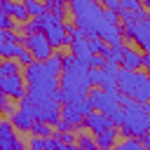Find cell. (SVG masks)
<instances>
[{"instance_id":"obj_36","label":"cell","mask_w":150,"mask_h":150,"mask_svg":"<svg viewBox=\"0 0 150 150\" xmlns=\"http://www.w3.org/2000/svg\"><path fill=\"white\" fill-rule=\"evenodd\" d=\"M105 9H110V12H117L120 14V9H122V5H120V0H98Z\"/></svg>"},{"instance_id":"obj_28","label":"cell","mask_w":150,"mask_h":150,"mask_svg":"<svg viewBox=\"0 0 150 150\" xmlns=\"http://www.w3.org/2000/svg\"><path fill=\"white\" fill-rule=\"evenodd\" d=\"M89 47H91V52H94V54H101V52H103V47H105V42H103V38L91 35V38H89Z\"/></svg>"},{"instance_id":"obj_18","label":"cell","mask_w":150,"mask_h":150,"mask_svg":"<svg viewBox=\"0 0 150 150\" xmlns=\"http://www.w3.org/2000/svg\"><path fill=\"white\" fill-rule=\"evenodd\" d=\"M0 9L5 12V14H9L12 19H16L19 23H26L28 19H30V14H28V9L23 7V2L19 0H0Z\"/></svg>"},{"instance_id":"obj_16","label":"cell","mask_w":150,"mask_h":150,"mask_svg":"<svg viewBox=\"0 0 150 150\" xmlns=\"http://www.w3.org/2000/svg\"><path fill=\"white\" fill-rule=\"evenodd\" d=\"M82 127H84L87 131H91V134H98V131H103V129H108V127H112V124H110V115L98 112V110H91V112L84 117Z\"/></svg>"},{"instance_id":"obj_5","label":"cell","mask_w":150,"mask_h":150,"mask_svg":"<svg viewBox=\"0 0 150 150\" xmlns=\"http://www.w3.org/2000/svg\"><path fill=\"white\" fill-rule=\"evenodd\" d=\"M117 91L141 103H150V75L143 70H117Z\"/></svg>"},{"instance_id":"obj_13","label":"cell","mask_w":150,"mask_h":150,"mask_svg":"<svg viewBox=\"0 0 150 150\" xmlns=\"http://www.w3.org/2000/svg\"><path fill=\"white\" fill-rule=\"evenodd\" d=\"M0 150H28V145L16 136L9 120H0Z\"/></svg>"},{"instance_id":"obj_30","label":"cell","mask_w":150,"mask_h":150,"mask_svg":"<svg viewBox=\"0 0 150 150\" xmlns=\"http://www.w3.org/2000/svg\"><path fill=\"white\" fill-rule=\"evenodd\" d=\"M0 30H14V19L0 9Z\"/></svg>"},{"instance_id":"obj_34","label":"cell","mask_w":150,"mask_h":150,"mask_svg":"<svg viewBox=\"0 0 150 150\" xmlns=\"http://www.w3.org/2000/svg\"><path fill=\"white\" fill-rule=\"evenodd\" d=\"M0 110H5V112H14V108H12L9 98H7V94L2 91V87H0Z\"/></svg>"},{"instance_id":"obj_47","label":"cell","mask_w":150,"mask_h":150,"mask_svg":"<svg viewBox=\"0 0 150 150\" xmlns=\"http://www.w3.org/2000/svg\"><path fill=\"white\" fill-rule=\"evenodd\" d=\"M5 42V30H0V45Z\"/></svg>"},{"instance_id":"obj_21","label":"cell","mask_w":150,"mask_h":150,"mask_svg":"<svg viewBox=\"0 0 150 150\" xmlns=\"http://www.w3.org/2000/svg\"><path fill=\"white\" fill-rule=\"evenodd\" d=\"M9 75H21V63L12 59H0V77H9Z\"/></svg>"},{"instance_id":"obj_24","label":"cell","mask_w":150,"mask_h":150,"mask_svg":"<svg viewBox=\"0 0 150 150\" xmlns=\"http://www.w3.org/2000/svg\"><path fill=\"white\" fill-rule=\"evenodd\" d=\"M21 47L23 45H19V42H2L0 45V59H14V56H19Z\"/></svg>"},{"instance_id":"obj_6","label":"cell","mask_w":150,"mask_h":150,"mask_svg":"<svg viewBox=\"0 0 150 150\" xmlns=\"http://www.w3.org/2000/svg\"><path fill=\"white\" fill-rule=\"evenodd\" d=\"M38 23H40V30L49 38V42H52L54 49L70 45V35L66 33V26H63V19L61 16H56L52 12H45L42 16H38Z\"/></svg>"},{"instance_id":"obj_1","label":"cell","mask_w":150,"mask_h":150,"mask_svg":"<svg viewBox=\"0 0 150 150\" xmlns=\"http://www.w3.org/2000/svg\"><path fill=\"white\" fill-rule=\"evenodd\" d=\"M68 5H70V14L75 19V26L80 30H84L87 38H91V35L103 38V33L108 28L117 26V21H120L117 12L105 9L98 0H68Z\"/></svg>"},{"instance_id":"obj_8","label":"cell","mask_w":150,"mask_h":150,"mask_svg":"<svg viewBox=\"0 0 150 150\" xmlns=\"http://www.w3.org/2000/svg\"><path fill=\"white\" fill-rule=\"evenodd\" d=\"M35 110H38V103L30 96H23L19 108H14V112H9L12 127L19 131H30V127L35 124Z\"/></svg>"},{"instance_id":"obj_3","label":"cell","mask_w":150,"mask_h":150,"mask_svg":"<svg viewBox=\"0 0 150 150\" xmlns=\"http://www.w3.org/2000/svg\"><path fill=\"white\" fill-rule=\"evenodd\" d=\"M26 96H30L33 101H42V98H56L59 91V75H54L45 61H33L30 66H26Z\"/></svg>"},{"instance_id":"obj_19","label":"cell","mask_w":150,"mask_h":150,"mask_svg":"<svg viewBox=\"0 0 150 150\" xmlns=\"http://www.w3.org/2000/svg\"><path fill=\"white\" fill-rule=\"evenodd\" d=\"M70 54L89 66V59H91V54H94L91 47H89V38H87V35H84V38H73V40H70Z\"/></svg>"},{"instance_id":"obj_42","label":"cell","mask_w":150,"mask_h":150,"mask_svg":"<svg viewBox=\"0 0 150 150\" xmlns=\"http://www.w3.org/2000/svg\"><path fill=\"white\" fill-rule=\"evenodd\" d=\"M143 68L148 70V75H150V52H145L143 54Z\"/></svg>"},{"instance_id":"obj_4","label":"cell","mask_w":150,"mask_h":150,"mask_svg":"<svg viewBox=\"0 0 150 150\" xmlns=\"http://www.w3.org/2000/svg\"><path fill=\"white\" fill-rule=\"evenodd\" d=\"M122 110H124V122H122V131L124 136H134V138H143L145 131H150V105L134 101L129 96H122Z\"/></svg>"},{"instance_id":"obj_38","label":"cell","mask_w":150,"mask_h":150,"mask_svg":"<svg viewBox=\"0 0 150 150\" xmlns=\"http://www.w3.org/2000/svg\"><path fill=\"white\" fill-rule=\"evenodd\" d=\"M56 131H75V127H73L68 120H63V117H61V120H59V124H56Z\"/></svg>"},{"instance_id":"obj_20","label":"cell","mask_w":150,"mask_h":150,"mask_svg":"<svg viewBox=\"0 0 150 150\" xmlns=\"http://www.w3.org/2000/svg\"><path fill=\"white\" fill-rule=\"evenodd\" d=\"M117 134H120L117 127H108V129L94 134V141H96L98 150H112V148L117 145Z\"/></svg>"},{"instance_id":"obj_40","label":"cell","mask_w":150,"mask_h":150,"mask_svg":"<svg viewBox=\"0 0 150 150\" xmlns=\"http://www.w3.org/2000/svg\"><path fill=\"white\" fill-rule=\"evenodd\" d=\"M21 38L14 33V30H5V42H19Z\"/></svg>"},{"instance_id":"obj_17","label":"cell","mask_w":150,"mask_h":150,"mask_svg":"<svg viewBox=\"0 0 150 150\" xmlns=\"http://www.w3.org/2000/svg\"><path fill=\"white\" fill-rule=\"evenodd\" d=\"M120 66L127 68V70H141L143 68V54H141V49L124 45L122 47V61H120Z\"/></svg>"},{"instance_id":"obj_11","label":"cell","mask_w":150,"mask_h":150,"mask_svg":"<svg viewBox=\"0 0 150 150\" xmlns=\"http://www.w3.org/2000/svg\"><path fill=\"white\" fill-rule=\"evenodd\" d=\"M91 110H94V108H91L89 98L84 96V98H77V101H68V103H63V105H61V117L68 120V122L77 129V127H82L84 117H87Z\"/></svg>"},{"instance_id":"obj_37","label":"cell","mask_w":150,"mask_h":150,"mask_svg":"<svg viewBox=\"0 0 150 150\" xmlns=\"http://www.w3.org/2000/svg\"><path fill=\"white\" fill-rule=\"evenodd\" d=\"M103 63H105V59H103L101 54H91V59H89V68H103Z\"/></svg>"},{"instance_id":"obj_22","label":"cell","mask_w":150,"mask_h":150,"mask_svg":"<svg viewBox=\"0 0 150 150\" xmlns=\"http://www.w3.org/2000/svg\"><path fill=\"white\" fill-rule=\"evenodd\" d=\"M21 2H23V7L28 9V14H30L33 19H38V16H42V14L47 12L45 0H21Z\"/></svg>"},{"instance_id":"obj_27","label":"cell","mask_w":150,"mask_h":150,"mask_svg":"<svg viewBox=\"0 0 150 150\" xmlns=\"http://www.w3.org/2000/svg\"><path fill=\"white\" fill-rule=\"evenodd\" d=\"M45 63H47V68H49L54 75H61V70H63V54H52Z\"/></svg>"},{"instance_id":"obj_12","label":"cell","mask_w":150,"mask_h":150,"mask_svg":"<svg viewBox=\"0 0 150 150\" xmlns=\"http://www.w3.org/2000/svg\"><path fill=\"white\" fill-rule=\"evenodd\" d=\"M35 103H38L35 120L56 127L59 120H61V105H59V101H56V98H42V101H35Z\"/></svg>"},{"instance_id":"obj_10","label":"cell","mask_w":150,"mask_h":150,"mask_svg":"<svg viewBox=\"0 0 150 150\" xmlns=\"http://www.w3.org/2000/svg\"><path fill=\"white\" fill-rule=\"evenodd\" d=\"M21 42H23V47L35 56V61H47V59L54 54V47H52L49 38H47L42 30L23 35V38H21Z\"/></svg>"},{"instance_id":"obj_26","label":"cell","mask_w":150,"mask_h":150,"mask_svg":"<svg viewBox=\"0 0 150 150\" xmlns=\"http://www.w3.org/2000/svg\"><path fill=\"white\" fill-rule=\"evenodd\" d=\"M122 47H124V45H122ZM122 47H110V45H105V47H103V52H101V56H103L105 61L120 63V61H122Z\"/></svg>"},{"instance_id":"obj_23","label":"cell","mask_w":150,"mask_h":150,"mask_svg":"<svg viewBox=\"0 0 150 150\" xmlns=\"http://www.w3.org/2000/svg\"><path fill=\"white\" fill-rule=\"evenodd\" d=\"M112 150H148L145 145H143V141L141 138H134V136H127L122 143H117Z\"/></svg>"},{"instance_id":"obj_32","label":"cell","mask_w":150,"mask_h":150,"mask_svg":"<svg viewBox=\"0 0 150 150\" xmlns=\"http://www.w3.org/2000/svg\"><path fill=\"white\" fill-rule=\"evenodd\" d=\"M120 5H122V9H131V12H141L143 9L141 0H120Z\"/></svg>"},{"instance_id":"obj_41","label":"cell","mask_w":150,"mask_h":150,"mask_svg":"<svg viewBox=\"0 0 150 150\" xmlns=\"http://www.w3.org/2000/svg\"><path fill=\"white\" fill-rule=\"evenodd\" d=\"M63 26H66V33L73 38V35H75V30H77V26H75V23H70V21H68V23H63Z\"/></svg>"},{"instance_id":"obj_46","label":"cell","mask_w":150,"mask_h":150,"mask_svg":"<svg viewBox=\"0 0 150 150\" xmlns=\"http://www.w3.org/2000/svg\"><path fill=\"white\" fill-rule=\"evenodd\" d=\"M141 5H143V9H148V12H150V0H141Z\"/></svg>"},{"instance_id":"obj_15","label":"cell","mask_w":150,"mask_h":150,"mask_svg":"<svg viewBox=\"0 0 150 150\" xmlns=\"http://www.w3.org/2000/svg\"><path fill=\"white\" fill-rule=\"evenodd\" d=\"M89 82H91V87L117 89V75H110L103 68H89Z\"/></svg>"},{"instance_id":"obj_43","label":"cell","mask_w":150,"mask_h":150,"mask_svg":"<svg viewBox=\"0 0 150 150\" xmlns=\"http://www.w3.org/2000/svg\"><path fill=\"white\" fill-rule=\"evenodd\" d=\"M45 5H59V7H66L68 0H45Z\"/></svg>"},{"instance_id":"obj_48","label":"cell","mask_w":150,"mask_h":150,"mask_svg":"<svg viewBox=\"0 0 150 150\" xmlns=\"http://www.w3.org/2000/svg\"><path fill=\"white\" fill-rule=\"evenodd\" d=\"M96 150H98V148H96Z\"/></svg>"},{"instance_id":"obj_29","label":"cell","mask_w":150,"mask_h":150,"mask_svg":"<svg viewBox=\"0 0 150 150\" xmlns=\"http://www.w3.org/2000/svg\"><path fill=\"white\" fill-rule=\"evenodd\" d=\"M16 59H19V63H21L23 68H26V66H30V63L35 61V56H33V54H30L26 47H21V52H19V56H16Z\"/></svg>"},{"instance_id":"obj_31","label":"cell","mask_w":150,"mask_h":150,"mask_svg":"<svg viewBox=\"0 0 150 150\" xmlns=\"http://www.w3.org/2000/svg\"><path fill=\"white\" fill-rule=\"evenodd\" d=\"M56 136H59V141H61L63 145H73V143L77 141V136H75L73 131H56Z\"/></svg>"},{"instance_id":"obj_45","label":"cell","mask_w":150,"mask_h":150,"mask_svg":"<svg viewBox=\"0 0 150 150\" xmlns=\"http://www.w3.org/2000/svg\"><path fill=\"white\" fill-rule=\"evenodd\" d=\"M141 141H143V145H145V148L150 150V131H145V136H143Z\"/></svg>"},{"instance_id":"obj_33","label":"cell","mask_w":150,"mask_h":150,"mask_svg":"<svg viewBox=\"0 0 150 150\" xmlns=\"http://www.w3.org/2000/svg\"><path fill=\"white\" fill-rule=\"evenodd\" d=\"M122 122H124V110H122V108H120V110H115V112H110V124H112V127H117V129H120V127H122Z\"/></svg>"},{"instance_id":"obj_44","label":"cell","mask_w":150,"mask_h":150,"mask_svg":"<svg viewBox=\"0 0 150 150\" xmlns=\"http://www.w3.org/2000/svg\"><path fill=\"white\" fill-rule=\"evenodd\" d=\"M56 150H82V148H80L77 143H73V145H63V143H61V145H59Z\"/></svg>"},{"instance_id":"obj_49","label":"cell","mask_w":150,"mask_h":150,"mask_svg":"<svg viewBox=\"0 0 150 150\" xmlns=\"http://www.w3.org/2000/svg\"><path fill=\"white\" fill-rule=\"evenodd\" d=\"M148 105H150V103H148Z\"/></svg>"},{"instance_id":"obj_39","label":"cell","mask_w":150,"mask_h":150,"mask_svg":"<svg viewBox=\"0 0 150 150\" xmlns=\"http://www.w3.org/2000/svg\"><path fill=\"white\" fill-rule=\"evenodd\" d=\"M103 70H105V73H110V75H117V70H120V63L105 61V63H103Z\"/></svg>"},{"instance_id":"obj_35","label":"cell","mask_w":150,"mask_h":150,"mask_svg":"<svg viewBox=\"0 0 150 150\" xmlns=\"http://www.w3.org/2000/svg\"><path fill=\"white\" fill-rule=\"evenodd\" d=\"M40 30V23H38V19H28L26 23H23V33L28 35V33H38Z\"/></svg>"},{"instance_id":"obj_7","label":"cell","mask_w":150,"mask_h":150,"mask_svg":"<svg viewBox=\"0 0 150 150\" xmlns=\"http://www.w3.org/2000/svg\"><path fill=\"white\" fill-rule=\"evenodd\" d=\"M87 98H89V103H91L94 110L105 112V115H110V112H115V110L122 108V94H120L117 89H101V87H94V89H89Z\"/></svg>"},{"instance_id":"obj_9","label":"cell","mask_w":150,"mask_h":150,"mask_svg":"<svg viewBox=\"0 0 150 150\" xmlns=\"http://www.w3.org/2000/svg\"><path fill=\"white\" fill-rule=\"evenodd\" d=\"M122 33H124V38L134 40L136 47H141L143 52H150V12L143 19L122 26Z\"/></svg>"},{"instance_id":"obj_25","label":"cell","mask_w":150,"mask_h":150,"mask_svg":"<svg viewBox=\"0 0 150 150\" xmlns=\"http://www.w3.org/2000/svg\"><path fill=\"white\" fill-rule=\"evenodd\" d=\"M30 134H33V136H40V138H49V136H54V131H52V124H47V122H40V120H35V124L30 127Z\"/></svg>"},{"instance_id":"obj_2","label":"cell","mask_w":150,"mask_h":150,"mask_svg":"<svg viewBox=\"0 0 150 150\" xmlns=\"http://www.w3.org/2000/svg\"><path fill=\"white\" fill-rule=\"evenodd\" d=\"M91 89L89 82V66L80 59H75L73 54H63V70L59 75V91H56V101L59 103H68V101H77L84 98Z\"/></svg>"},{"instance_id":"obj_14","label":"cell","mask_w":150,"mask_h":150,"mask_svg":"<svg viewBox=\"0 0 150 150\" xmlns=\"http://www.w3.org/2000/svg\"><path fill=\"white\" fill-rule=\"evenodd\" d=\"M0 87L7 94V98H16L21 101L26 96V80L21 75H9V77H0Z\"/></svg>"}]
</instances>
